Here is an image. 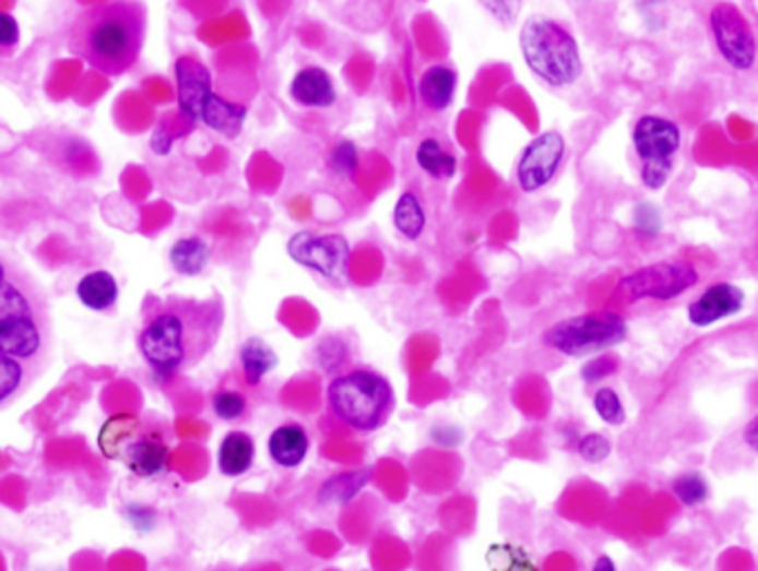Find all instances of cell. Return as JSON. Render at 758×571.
<instances>
[{
    "label": "cell",
    "instance_id": "cell-1",
    "mask_svg": "<svg viewBox=\"0 0 758 571\" xmlns=\"http://www.w3.org/2000/svg\"><path fill=\"white\" fill-rule=\"evenodd\" d=\"M47 296L25 265L0 249V407L23 396L51 356Z\"/></svg>",
    "mask_w": 758,
    "mask_h": 571
},
{
    "label": "cell",
    "instance_id": "cell-2",
    "mask_svg": "<svg viewBox=\"0 0 758 571\" xmlns=\"http://www.w3.org/2000/svg\"><path fill=\"white\" fill-rule=\"evenodd\" d=\"M139 349L161 376L182 373L199 365L218 343L225 325L221 298L199 300L167 296L147 300Z\"/></svg>",
    "mask_w": 758,
    "mask_h": 571
},
{
    "label": "cell",
    "instance_id": "cell-3",
    "mask_svg": "<svg viewBox=\"0 0 758 571\" xmlns=\"http://www.w3.org/2000/svg\"><path fill=\"white\" fill-rule=\"evenodd\" d=\"M147 10L139 0H111L85 10L72 25L70 51L105 76L130 72L143 51Z\"/></svg>",
    "mask_w": 758,
    "mask_h": 571
},
{
    "label": "cell",
    "instance_id": "cell-4",
    "mask_svg": "<svg viewBox=\"0 0 758 571\" xmlns=\"http://www.w3.org/2000/svg\"><path fill=\"white\" fill-rule=\"evenodd\" d=\"M519 47L528 70L554 90L572 87L583 76L579 40L560 21L532 14L519 32Z\"/></svg>",
    "mask_w": 758,
    "mask_h": 571
},
{
    "label": "cell",
    "instance_id": "cell-5",
    "mask_svg": "<svg viewBox=\"0 0 758 571\" xmlns=\"http://www.w3.org/2000/svg\"><path fill=\"white\" fill-rule=\"evenodd\" d=\"M328 405L343 425L356 431H376L392 416L394 390L381 373L354 369L332 380Z\"/></svg>",
    "mask_w": 758,
    "mask_h": 571
},
{
    "label": "cell",
    "instance_id": "cell-6",
    "mask_svg": "<svg viewBox=\"0 0 758 571\" xmlns=\"http://www.w3.org/2000/svg\"><path fill=\"white\" fill-rule=\"evenodd\" d=\"M100 452L141 478H154L169 469V445L158 429L141 418L120 414L109 418L98 433Z\"/></svg>",
    "mask_w": 758,
    "mask_h": 571
},
{
    "label": "cell",
    "instance_id": "cell-7",
    "mask_svg": "<svg viewBox=\"0 0 758 571\" xmlns=\"http://www.w3.org/2000/svg\"><path fill=\"white\" fill-rule=\"evenodd\" d=\"M627 323L620 313L614 311H592L558 321L543 332V345L549 349L570 356H594L605 349L620 345L627 338Z\"/></svg>",
    "mask_w": 758,
    "mask_h": 571
},
{
    "label": "cell",
    "instance_id": "cell-8",
    "mask_svg": "<svg viewBox=\"0 0 758 571\" xmlns=\"http://www.w3.org/2000/svg\"><path fill=\"white\" fill-rule=\"evenodd\" d=\"M680 127L659 114H646L631 132V145L641 160V180L650 192L663 189L674 171V158L680 150Z\"/></svg>",
    "mask_w": 758,
    "mask_h": 571
},
{
    "label": "cell",
    "instance_id": "cell-9",
    "mask_svg": "<svg viewBox=\"0 0 758 571\" xmlns=\"http://www.w3.org/2000/svg\"><path fill=\"white\" fill-rule=\"evenodd\" d=\"M697 283H699L697 267H691L689 263H683V261H661V263H652L627 274L618 287L623 294H627L629 300L635 302L639 300L667 302L683 296Z\"/></svg>",
    "mask_w": 758,
    "mask_h": 571
},
{
    "label": "cell",
    "instance_id": "cell-10",
    "mask_svg": "<svg viewBox=\"0 0 758 571\" xmlns=\"http://www.w3.org/2000/svg\"><path fill=\"white\" fill-rule=\"evenodd\" d=\"M710 32L719 56L736 72H749L756 62V36L747 16L734 3H716L710 12Z\"/></svg>",
    "mask_w": 758,
    "mask_h": 571
},
{
    "label": "cell",
    "instance_id": "cell-11",
    "mask_svg": "<svg viewBox=\"0 0 758 571\" xmlns=\"http://www.w3.org/2000/svg\"><path fill=\"white\" fill-rule=\"evenodd\" d=\"M287 253L300 267L323 278L339 281L350 265V242L341 234L296 231L287 240Z\"/></svg>",
    "mask_w": 758,
    "mask_h": 571
},
{
    "label": "cell",
    "instance_id": "cell-12",
    "mask_svg": "<svg viewBox=\"0 0 758 571\" xmlns=\"http://www.w3.org/2000/svg\"><path fill=\"white\" fill-rule=\"evenodd\" d=\"M565 152L567 143L556 130L543 132L525 145L517 163V180L525 194L541 192L543 187H547L556 178L565 160Z\"/></svg>",
    "mask_w": 758,
    "mask_h": 571
},
{
    "label": "cell",
    "instance_id": "cell-13",
    "mask_svg": "<svg viewBox=\"0 0 758 571\" xmlns=\"http://www.w3.org/2000/svg\"><path fill=\"white\" fill-rule=\"evenodd\" d=\"M745 307V292L734 283H714L703 289L687 307L689 325L706 330L721 321L734 319Z\"/></svg>",
    "mask_w": 758,
    "mask_h": 571
},
{
    "label": "cell",
    "instance_id": "cell-14",
    "mask_svg": "<svg viewBox=\"0 0 758 571\" xmlns=\"http://www.w3.org/2000/svg\"><path fill=\"white\" fill-rule=\"evenodd\" d=\"M178 107L189 120H199L205 98L212 94L210 70L197 56H180L174 66Z\"/></svg>",
    "mask_w": 758,
    "mask_h": 571
},
{
    "label": "cell",
    "instance_id": "cell-15",
    "mask_svg": "<svg viewBox=\"0 0 758 571\" xmlns=\"http://www.w3.org/2000/svg\"><path fill=\"white\" fill-rule=\"evenodd\" d=\"M289 96L294 103L309 109H328L339 100L334 79L319 66H309L296 72L289 83Z\"/></svg>",
    "mask_w": 758,
    "mask_h": 571
},
{
    "label": "cell",
    "instance_id": "cell-16",
    "mask_svg": "<svg viewBox=\"0 0 758 571\" xmlns=\"http://www.w3.org/2000/svg\"><path fill=\"white\" fill-rule=\"evenodd\" d=\"M459 90V74L448 66H431L418 79V96L431 111L452 107Z\"/></svg>",
    "mask_w": 758,
    "mask_h": 571
},
{
    "label": "cell",
    "instance_id": "cell-17",
    "mask_svg": "<svg viewBox=\"0 0 758 571\" xmlns=\"http://www.w3.org/2000/svg\"><path fill=\"white\" fill-rule=\"evenodd\" d=\"M268 450H270L272 461L279 467L294 469L309 454V436H307V431L300 425L285 423V425H281V427H276L272 431L270 442H268Z\"/></svg>",
    "mask_w": 758,
    "mask_h": 571
},
{
    "label": "cell",
    "instance_id": "cell-18",
    "mask_svg": "<svg viewBox=\"0 0 758 571\" xmlns=\"http://www.w3.org/2000/svg\"><path fill=\"white\" fill-rule=\"evenodd\" d=\"M199 120L205 122L210 130L218 132L221 136L236 139L242 132V124L247 120V107L229 103L212 92L201 107Z\"/></svg>",
    "mask_w": 758,
    "mask_h": 571
},
{
    "label": "cell",
    "instance_id": "cell-19",
    "mask_svg": "<svg viewBox=\"0 0 758 571\" xmlns=\"http://www.w3.org/2000/svg\"><path fill=\"white\" fill-rule=\"evenodd\" d=\"M257 445L254 438L245 431H229L218 448V469L223 476L238 478L254 465Z\"/></svg>",
    "mask_w": 758,
    "mask_h": 571
},
{
    "label": "cell",
    "instance_id": "cell-20",
    "mask_svg": "<svg viewBox=\"0 0 758 571\" xmlns=\"http://www.w3.org/2000/svg\"><path fill=\"white\" fill-rule=\"evenodd\" d=\"M240 367L249 385H259L265 376L279 367L276 352L259 336H251L240 347Z\"/></svg>",
    "mask_w": 758,
    "mask_h": 571
},
{
    "label": "cell",
    "instance_id": "cell-21",
    "mask_svg": "<svg viewBox=\"0 0 758 571\" xmlns=\"http://www.w3.org/2000/svg\"><path fill=\"white\" fill-rule=\"evenodd\" d=\"M76 296L87 309L107 311L118 300V283L109 272L98 270L81 278V283L76 285Z\"/></svg>",
    "mask_w": 758,
    "mask_h": 571
},
{
    "label": "cell",
    "instance_id": "cell-22",
    "mask_svg": "<svg viewBox=\"0 0 758 571\" xmlns=\"http://www.w3.org/2000/svg\"><path fill=\"white\" fill-rule=\"evenodd\" d=\"M371 478V469H354L343 472L332 478H328L319 489V502L321 504H350L367 485Z\"/></svg>",
    "mask_w": 758,
    "mask_h": 571
},
{
    "label": "cell",
    "instance_id": "cell-23",
    "mask_svg": "<svg viewBox=\"0 0 758 571\" xmlns=\"http://www.w3.org/2000/svg\"><path fill=\"white\" fill-rule=\"evenodd\" d=\"M169 263L182 276H199L210 263V247L199 236L180 238L169 251Z\"/></svg>",
    "mask_w": 758,
    "mask_h": 571
},
{
    "label": "cell",
    "instance_id": "cell-24",
    "mask_svg": "<svg viewBox=\"0 0 758 571\" xmlns=\"http://www.w3.org/2000/svg\"><path fill=\"white\" fill-rule=\"evenodd\" d=\"M414 158H416V165L436 180L454 178V174L459 169V158L452 152H448L438 139L421 141Z\"/></svg>",
    "mask_w": 758,
    "mask_h": 571
},
{
    "label": "cell",
    "instance_id": "cell-25",
    "mask_svg": "<svg viewBox=\"0 0 758 571\" xmlns=\"http://www.w3.org/2000/svg\"><path fill=\"white\" fill-rule=\"evenodd\" d=\"M396 231L407 240H418L427 225V214L423 203L414 192H403L394 205L392 214Z\"/></svg>",
    "mask_w": 758,
    "mask_h": 571
},
{
    "label": "cell",
    "instance_id": "cell-26",
    "mask_svg": "<svg viewBox=\"0 0 758 571\" xmlns=\"http://www.w3.org/2000/svg\"><path fill=\"white\" fill-rule=\"evenodd\" d=\"M672 493L685 507H699L710 498V485L703 474L685 472L672 480Z\"/></svg>",
    "mask_w": 758,
    "mask_h": 571
},
{
    "label": "cell",
    "instance_id": "cell-27",
    "mask_svg": "<svg viewBox=\"0 0 758 571\" xmlns=\"http://www.w3.org/2000/svg\"><path fill=\"white\" fill-rule=\"evenodd\" d=\"M328 165L332 169L334 176L339 178H354L356 171H358V165H360V152L356 147L354 141H339L332 152H330V158H328Z\"/></svg>",
    "mask_w": 758,
    "mask_h": 571
},
{
    "label": "cell",
    "instance_id": "cell-28",
    "mask_svg": "<svg viewBox=\"0 0 758 571\" xmlns=\"http://www.w3.org/2000/svg\"><path fill=\"white\" fill-rule=\"evenodd\" d=\"M592 405H594V412L596 416L612 425V427H620L627 418V412H625V405L620 401V396L616 394V390L612 388H601L594 392L592 396Z\"/></svg>",
    "mask_w": 758,
    "mask_h": 571
},
{
    "label": "cell",
    "instance_id": "cell-29",
    "mask_svg": "<svg viewBox=\"0 0 758 571\" xmlns=\"http://www.w3.org/2000/svg\"><path fill=\"white\" fill-rule=\"evenodd\" d=\"M478 5L500 27H512L523 14L525 0H478Z\"/></svg>",
    "mask_w": 758,
    "mask_h": 571
},
{
    "label": "cell",
    "instance_id": "cell-30",
    "mask_svg": "<svg viewBox=\"0 0 758 571\" xmlns=\"http://www.w3.org/2000/svg\"><path fill=\"white\" fill-rule=\"evenodd\" d=\"M212 409L214 414L225 420V423H236L245 416L247 412V401L242 394L234 390H218L212 398Z\"/></svg>",
    "mask_w": 758,
    "mask_h": 571
},
{
    "label": "cell",
    "instance_id": "cell-31",
    "mask_svg": "<svg viewBox=\"0 0 758 571\" xmlns=\"http://www.w3.org/2000/svg\"><path fill=\"white\" fill-rule=\"evenodd\" d=\"M577 452L579 456L590 463V465H601L612 456V440L603 433H585L579 442H577Z\"/></svg>",
    "mask_w": 758,
    "mask_h": 571
},
{
    "label": "cell",
    "instance_id": "cell-32",
    "mask_svg": "<svg viewBox=\"0 0 758 571\" xmlns=\"http://www.w3.org/2000/svg\"><path fill=\"white\" fill-rule=\"evenodd\" d=\"M663 212L652 203H639L635 210V231L641 238H656L663 231Z\"/></svg>",
    "mask_w": 758,
    "mask_h": 571
},
{
    "label": "cell",
    "instance_id": "cell-33",
    "mask_svg": "<svg viewBox=\"0 0 758 571\" xmlns=\"http://www.w3.org/2000/svg\"><path fill=\"white\" fill-rule=\"evenodd\" d=\"M316 354H319L321 367H323L325 371L334 373V371H339V369L345 365L350 352H347V345H345L341 338L328 336V338L319 345V349H316Z\"/></svg>",
    "mask_w": 758,
    "mask_h": 571
},
{
    "label": "cell",
    "instance_id": "cell-34",
    "mask_svg": "<svg viewBox=\"0 0 758 571\" xmlns=\"http://www.w3.org/2000/svg\"><path fill=\"white\" fill-rule=\"evenodd\" d=\"M616 369H618L616 358H612V356H596V358H592V360L583 367L581 376H583L585 383H599V380L607 378V376L614 373Z\"/></svg>",
    "mask_w": 758,
    "mask_h": 571
},
{
    "label": "cell",
    "instance_id": "cell-35",
    "mask_svg": "<svg viewBox=\"0 0 758 571\" xmlns=\"http://www.w3.org/2000/svg\"><path fill=\"white\" fill-rule=\"evenodd\" d=\"M21 40V27L14 16L0 12V51L14 49Z\"/></svg>",
    "mask_w": 758,
    "mask_h": 571
},
{
    "label": "cell",
    "instance_id": "cell-36",
    "mask_svg": "<svg viewBox=\"0 0 758 571\" xmlns=\"http://www.w3.org/2000/svg\"><path fill=\"white\" fill-rule=\"evenodd\" d=\"M429 436L434 442H438V445L443 448H459L465 438L463 429L457 425H434Z\"/></svg>",
    "mask_w": 758,
    "mask_h": 571
},
{
    "label": "cell",
    "instance_id": "cell-37",
    "mask_svg": "<svg viewBox=\"0 0 758 571\" xmlns=\"http://www.w3.org/2000/svg\"><path fill=\"white\" fill-rule=\"evenodd\" d=\"M489 551H496V554H500L505 558L502 562H498L500 567H512V569L532 567V560H530V556L523 549L514 551V547H510V545H494V547H489Z\"/></svg>",
    "mask_w": 758,
    "mask_h": 571
},
{
    "label": "cell",
    "instance_id": "cell-38",
    "mask_svg": "<svg viewBox=\"0 0 758 571\" xmlns=\"http://www.w3.org/2000/svg\"><path fill=\"white\" fill-rule=\"evenodd\" d=\"M756 431H758V418L754 416V418L747 423L745 431H743V440L747 442V448H749L751 452H756V450H758V438H756Z\"/></svg>",
    "mask_w": 758,
    "mask_h": 571
},
{
    "label": "cell",
    "instance_id": "cell-39",
    "mask_svg": "<svg viewBox=\"0 0 758 571\" xmlns=\"http://www.w3.org/2000/svg\"><path fill=\"white\" fill-rule=\"evenodd\" d=\"M594 571H616V562L603 554L594 560Z\"/></svg>",
    "mask_w": 758,
    "mask_h": 571
},
{
    "label": "cell",
    "instance_id": "cell-40",
    "mask_svg": "<svg viewBox=\"0 0 758 571\" xmlns=\"http://www.w3.org/2000/svg\"><path fill=\"white\" fill-rule=\"evenodd\" d=\"M577 3H585V0H577Z\"/></svg>",
    "mask_w": 758,
    "mask_h": 571
}]
</instances>
